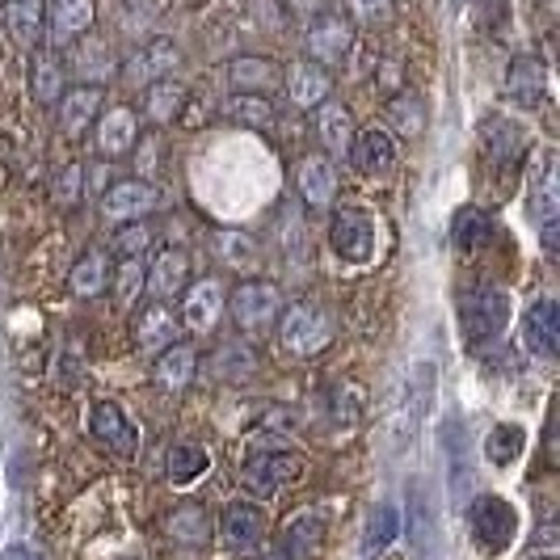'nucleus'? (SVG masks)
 <instances>
[{
	"label": "nucleus",
	"instance_id": "f257e3e1",
	"mask_svg": "<svg viewBox=\"0 0 560 560\" xmlns=\"http://www.w3.org/2000/svg\"><path fill=\"white\" fill-rule=\"evenodd\" d=\"M300 477H304V455L291 447H282V443H275V439L253 443L249 459H245V468H241L245 489L257 493V498H279L282 489H291Z\"/></svg>",
	"mask_w": 560,
	"mask_h": 560
},
{
	"label": "nucleus",
	"instance_id": "f03ea898",
	"mask_svg": "<svg viewBox=\"0 0 560 560\" xmlns=\"http://www.w3.org/2000/svg\"><path fill=\"white\" fill-rule=\"evenodd\" d=\"M430 400H434V366L418 363L405 375L400 393L393 396V409H388V443H393V451H405L418 439V430L425 425V413H430Z\"/></svg>",
	"mask_w": 560,
	"mask_h": 560
},
{
	"label": "nucleus",
	"instance_id": "7ed1b4c3",
	"mask_svg": "<svg viewBox=\"0 0 560 560\" xmlns=\"http://www.w3.org/2000/svg\"><path fill=\"white\" fill-rule=\"evenodd\" d=\"M510 325V300L498 287H472L459 295V329L468 337V346L498 341Z\"/></svg>",
	"mask_w": 560,
	"mask_h": 560
},
{
	"label": "nucleus",
	"instance_id": "20e7f679",
	"mask_svg": "<svg viewBox=\"0 0 560 560\" xmlns=\"http://www.w3.org/2000/svg\"><path fill=\"white\" fill-rule=\"evenodd\" d=\"M279 337L295 359H316L334 341V325H329L325 312L312 308V304H291V308L279 312Z\"/></svg>",
	"mask_w": 560,
	"mask_h": 560
},
{
	"label": "nucleus",
	"instance_id": "39448f33",
	"mask_svg": "<svg viewBox=\"0 0 560 560\" xmlns=\"http://www.w3.org/2000/svg\"><path fill=\"white\" fill-rule=\"evenodd\" d=\"M329 245L341 261H354L363 266L375 253V215L366 211L363 202H346L334 211V224H329Z\"/></svg>",
	"mask_w": 560,
	"mask_h": 560
},
{
	"label": "nucleus",
	"instance_id": "423d86ee",
	"mask_svg": "<svg viewBox=\"0 0 560 560\" xmlns=\"http://www.w3.org/2000/svg\"><path fill=\"white\" fill-rule=\"evenodd\" d=\"M472 535H477V544L489 557H502L505 548L514 544V535H518L514 505L505 502V498H493V493L477 498L472 502Z\"/></svg>",
	"mask_w": 560,
	"mask_h": 560
},
{
	"label": "nucleus",
	"instance_id": "0eeeda50",
	"mask_svg": "<svg viewBox=\"0 0 560 560\" xmlns=\"http://www.w3.org/2000/svg\"><path fill=\"white\" fill-rule=\"evenodd\" d=\"M325 548V514L320 510H295L282 523L270 560H316Z\"/></svg>",
	"mask_w": 560,
	"mask_h": 560
},
{
	"label": "nucleus",
	"instance_id": "6e6552de",
	"mask_svg": "<svg viewBox=\"0 0 560 560\" xmlns=\"http://www.w3.org/2000/svg\"><path fill=\"white\" fill-rule=\"evenodd\" d=\"M89 434L110 451L114 459H136V451H140L136 421L127 418V409L114 405V400H97V405L89 409Z\"/></svg>",
	"mask_w": 560,
	"mask_h": 560
},
{
	"label": "nucleus",
	"instance_id": "1a4fd4ad",
	"mask_svg": "<svg viewBox=\"0 0 560 560\" xmlns=\"http://www.w3.org/2000/svg\"><path fill=\"white\" fill-rule=\"evenodd\" d=\"M527 215L535 220V228L560 220V168L552 148H544L527 168Z\"/></svg>",
	"mask_w": 560,
	"mask_h": 560
},
{
	"label": "nucleus",
	"instance_id": "9d476101",
	"mask_svg": "<svg viewBox=\"0 0 560 560\" xmlns=\"http://www.w3.org/2000/svg\"><path fill=\"white\" fill-rule=\"evenodd\" d=\"M228 308H232V320H236L245 334H261V329H270V325L279 320L282 300L270 282H241V287L232 291Z\"/></svg>",
	"mask_w": 560,
	"mask_h": 560
},
{
	"label": "nucleus",
	"instance_id": "9b49d317",
	"mask_svg": "<svg viewBox=\"0 0 560 560\" xmlns=\"http://www.w3.org/2000/svg\"><path fill=\"white\" fill-rule=\"evenodd\" d=\"M156 202H161V190L152 182L122 177V182H114L110 190L102 195V215L110 224H131V220H143L148 211H156Z\"/></svg>",
	"mask_w": 560,
	"mask_h": 560
},
{
	"label": "nucleus",
	"instance_id": "f8f14e48",
	"mask_svg": "<svg viewBox=\"0 0 560 560\" xmlns=\"http://www.w3.org/2000/svg\"><path fill=\"white\" fill-rule=\"evenodd\" d=\"M220 535H224V544L232 552L253 557V552L266 544V514H261V505L232 502L224 510V518H220Z\"/></svg>",
	"mask_w": 560,
	"mask_h": 560
},
{
	"label": "nucleus",
	"instance_id": "ddd939ff",
	"mask_svg": "<svg viewBox=\"0 0 560 560\" xmlns=\"http://www.w3.org/2000/svg\"><path fill=\"white\" fill-rule=\"evenodd\" d=\"M480 140H485V148H489V161L502 168V173H514V168L527 161V131H523L518 122L502 118V114L485 118Z\"/></svg>",
	"mask_w": 560,
	"mask_h": 560
},
{
	"label": "nucleus",
	"instance_id": "4468645a",
	"mask_svg": "<svg viewBox=\"0 0 560 560\" xmlns=\"http://www.w3.org/2000/svg\"><path fill=\"white\" fill-rule=\"evenodd\" d=\"M282 84H287V97H291V106H300V110H316L320 102H329V72H325V63H312V59H300V63H291L287 72H282Z\"/></svg>",
	"mask_w": 560,
	"mask_h": 560
},
{
	"label": "nucleus",
	"instance_id": "2eb2a0df",
	"mask_svg": "<svg viewBox=\"0 0 560 560\" xmlns=\"http://www.w3.org/2000/svg\"><path fill=\"white\" fill-rule=\"evenodd\" d=\"M224 316V287L220 279H198L190 282L186 300H182V320L195 329V334H211Z\"/></svg>",
	"mask_w": 560,
	"mask_h": 560
},
{
	"label": "nucleus",
	"instance_id": "dca6fc26",
	"mask_svg": "<svg viewBox=\"0 0 560 560\" xmlns=\"http://www.w3.org/2000/svg\"><path fill=\"white\" fill-rule=\"evenodd\" d=\"M505 93H510L518 106L535 110V106L544 102V93H548V68H544V59L532 56V51H523V56L510 59V72H505Z\"/></svg>",
	"mask_w": 560,
	"mask_h": 560
},
{
	"label": "nucleus",
	"instance_id": "f3484780",
	"mask_svg": "<svg viewBox=\"0 0 560 560\" xmlns=\"http://www.w3.org/2000/svg\"><path fill=\"white\" fill-rule=\"evenodd\" d=\"M523 341L539 359H557L560 354V308L557 300H539L527 308V325H523Z\"/></svg>",
	"mask_w": 560,
	"mask_h": 560
},
{
	"label": "nucleus",
	"instance_id": "a211bd4d",
	"mask_svg": "<svg viewBox=\"0 0 560 560\" xmlns=\"http://www.w3.org/2000/svg\"><path fill=\"white\" fill-rule=\"evenodd\" d=\"M186 282H190V253L182 249H161L156 261L143 270V287L156 300H173L177 291H186Z\"/></svg>",
	"mask_w": 560,
	"mask_h": 560
},
{
	"label": "nucleus",
	"instance_id": "6ab92c4d",
	"mask_svg": "<svg viewBox=\"0 0 560 560\" xmlns=\"http://www.w3.org/2000/svg\"><path fill=\"white\" fill-rule=\"evenodd\" d=\"M106 106V93L102 84H77V89H63L59 93V122L68 136H81L89 122H97V114Z\"/></svg>",
	"mask_w": 560,
	"mask_h": 560
},
{
	"label": "nucleus",
	"instance_id": "aec40b11",
	"mask_svg": "<svg viewBox=\"0 0 560 560\" xmlns=\"http://www.w3.org/2000/svg\"><path fill=\"white\" fill-rule=\"evenodd\" d=\"M89 30H93V0H51V9H47V34H51L56 47L77 43Z\"/></svg>",
	"mask_w": 560,
	"mask_h": 560
},
{
	"label": "nucleus",
	"instance_id": "412c9836",
	"mask_svg": "<svg viewBox=\"0 0 560 560\" xmlns=\"http://www.w3.org/2000/svg\"><path fill=\"white\" fill-rule=\"evenodd\" d=\"M198 375V350L186 341H173L156 354V384L165 393H186Z\"/></svg>",
	"mask_w": 560,
	"mask_h": 560
},
{
	"label": "nucleus",
	"instance_id": "4be33fe9",
	"mask_svg": "<svg viewBox=\"0 0 560 560\" xmlns=\"http://www.w3.org/2000/svg\"><path fill=\"white\" fill-rule=\"evenodd\" d=\"M177 63H182V51H177V43L173 38H148L140 51L131 56L127 63V72H131V81H161L168 72H177Z\"/></svg>",
	"mask_w": 560,
	"mask_h": 560
},
{
	"label": "nucleus",
	"instance_id": "5701e85b",
	"mask_svg": "<svg viewBox=\"0 0 560 560\" xmlns=\"http://www.w3.org/2000/svg\"><path fill=\"white\" fill-rule=\"evenodd\" d=\"M0 18L22 47H38L47 34V0H4Z\"/></svg>",
	"mask_w": 560,
	"mask_h": 560
},
{
	"label": "nucleus",
	"instance_id": "b1692460",
	"mask_svg": "<svg viewBox=\"0 0 560 560\" xmlns=\"http://www.w3.org/2000/svg\"><path fill=\"white\" fill-rule=\"evenodd\" d=\"M228 84L236 93H270L282 84V68L266 56H236L228 63Z\"/></svg>",
	"mask_w": 560,
	"mask_h": 560
},
{
	"label": "nucleus",
	"instance_id": "393cba45",
	"mask_svg": "<svg viewBox=\"0 0 560 560\" xmlns=\"http://www.w3.org/2000/svg\"><path fill=\"white\" fill-rule=\"evenodd\" d=\"M346 156H350V165L366 173V177H380V173H388L396 161V143L393 136H384V131H359L350 148H346Z\"/></svg>",
	"mask_w": 560,
	"mask_h": 560
},
{
	"label": "nucleus",
	"instance_id": "a878e982",
	"mask_svg": "<svg viewBox=\"0 0 560 560\" xmlns=\"http://www.w3.org/2000/svg\"><path fill=\"white\" fill-rule=\"evenodd\" d=\"M102 122H97V148L106 152V156H127L136 140H140V122H136V114L127 110V106H118V110H106L97 114Z\"/></svg>",
	"mask_w": 560,
	"mask_h": 560
},
{
	"label": "nucleus",
	"instance_id": "bb28decb",
	"mask_svg": "<svg viewBox=\"0 0 560 560\" xmlns=\"http://www.w3.org/2000/svg\"><path fill=\"white\" fill-rule=\"evenodd\" d=\"M350 43H354V34H350V26L341 18H320L308 30L312 63H337V59H346L350 56Z\"/></svg>",
	"mask_w": 560,
	"mask_h": 560
},
{
	"label": "nucleus",
	"instance_id": "cd10ccee",
	"mask_svg": "<svg viewBox=\"0 0 560 560\" xmlns=\"http://www.w3.org/2000/svg\"><path fill=\"white\" fill-rule=\"evenodd\" d=\"M300 195L308 207L316 211H325V207H334L337 198V168L329 156H308L304 165H300Z\"/></svg>",
	"mask_w": 560,
	"mask_h": 560
},
{
	"label": "nucleus",
	"instance_id": "c85d7f7f",
	"mask_svg": "<svg viewBox=\"0 0 560 560\" xmlns=\"http://www.w3.org/2000/svg\"><path fill=\"white\" fill-rule=\"evenodd\" d=\"M451 241L459 253H480L493 241V220L480 207H459L451 220Z\"/></svg>",
	"mask_w": 560,
	"mask_h": 560
},
{
	"label": "nucleus",
	"instance_id": "c756f323",
	"mask_svg": "<svg viewBox=\"0 0 560 560\" xmlns=\"http://www.w3.org/2000/svg\"><path fill=\"white\" fill-rule=\"evenodd\" d=\"M316 131H320V140H325V148H329L334 156H346V148L354 140L350 110H346L341 102H320V106H316Z\"/></svg>",
	"mask_w": 560,
	"mask_h": 560
},
{
	"label": "nucleus",
	"instance_id": "7c9ffc66",
	"mask_svg": "<svg viewBox=\"0 0 560 560\" xmlns=\"http://www.w3.org/2000/svg\"><path fill=\"white\" fill-rule=\"evenodd\" d=\"M30 89L43 106H56L59 93H63V63H59L56 51H38L34 47V59H30Z\"/></svg>",
	"mask_w": 560,
	"mask_h": 560
},
{
	"label": "nucleus",
	"instance_id": "2f4dec72",
	"mask_svg": "<svg viewBox=\"0 0 560 560\" xmlns=\"http://www.w3.org/2000/svg\"><path fill=\"white\" fill-rule=\"evenodd\" d=\"M165 527L168 535L177 539V544H207L211 539V518H207V510L198 502H182V505H173L168 510V518H165Z\"/></svg>",
	"mask_w": 560,
	"mask_h": 560
},
{
	"label": "nucleus",
	"instance_id": "473e14b6",
	"mask_svg": "<svg viewBox=\"0 0 560 560\" xmlns=\"http://www.w3.org/2000/svg\"><path fill=\"white\" fill-rule=\"evenodd\" d=\"M396 539H400V510L393 502L375 505L371 518H366V532H363V552L366 557H380L388 552Z\"/></svg>",
	"mask_w": 560,
	"mask_h": 560
},
{
	"label": "nucleus",
	"instance_id": "72a5a7b5",
	"mask_svg": "<svg viewBox=\"0 0 560 560\" xmlns=\"http://www.w3.org/2000/svg\"><path fill=\"white\" fill-rule=\"evenodd\" d=\"M182 106H186V84L173 81V77L152 81L148 84V93H143V110H148L152 122H173Z\"/></svg>",
	"mask_w": 560,
	"mask_h": 560
},
{
	"label": "nucleus",
	"instance_id": "f704fd0d",
	"mask_svg": "<svg viewBox=\"0 0 560 560\" xmlns=\"http://www.w3.org/2000/svg\"><path fill=\"white\" fill-rule=\"evenodd\" d=\"M523 447H527V430L514 425V421H502V425H493L489 439H485V459L498 464V468H510V464L523 455Z\"/></svg>",
	"mask_w": 560,
	"mask_h": 560
},
{
	"label": "nucleus",
	"instance_id": "c9c22d12",
	"mask_svg": "<svg viewBox=\"0 0 560 560\" xmlns=\"http://www.w3.org/2000/svg\"><path fill=\"white\" fill-rule=\"evenodd\" d=\"M173 334H177V325H173V312L165 304H152V308L140 312L136 341H140L143 350H165V346H173Z\"/></svg>",
	"mask_w": 560,
	"mask_h": 560
},
{
	"label": "nucleus",
	"instance_id": "e433bc0d",
	"mask_svg": "<svg viewBox=\"0 0 560 560\" xmlns=\"http://www.w3.org/2000/svg\"><path fill=\"white\" fill-rule=\"evenodd\" d=\"M207 468H211V455H207V447H198V443H177V447L168 451V480L177 489L195 485Z\"/></svg>",
	"mask_w": 560,
	"mask_h": 560
},
{
	"label": "nucleus",
	"instance_id": "4c0bfd02",
	"mask_svg": "<svg viewBox=\"0 0 560 560\" xmlns=\"http://www.w3.org/2000/svg\"><path fill=\"white\" fill-rule=\"evenodd\" d=\"M224 114L232 122H245V127H270L275 122V106L266 93H232L224 102Z\"/></svg>",
	"mask_w": 560,
	"mask_h": 560
},
{
	"label": "nucleus",
	"instance_id": "58836bf2",
	"mask_svg": "<svg viewBox=\"0 0 560 560\" xmlns=\"http://www.w3.org/2000/svg\"><path fill=\"white\" fill-rule=\"evenodd\" d=\"M106 279H110L106 253L89 249L81 261H77V270H72V291H77L81 300H93V295H102V291H106Z\"/></svg>",
	"mask_w": 560,
	"mask_h": 560
},
{
	"label": "nucleus",
	"instance_id": "ea45409f",
	"mask_svg": "<svg viewBox=\"0 0 560 560\" xmlns=\"http://www.w3.org/2000/svg\"><path fill=\"white\" fill-rule=\"evenodd\" d=\"M140 291H143V261L127 257V261L118 266V275H114V295H118L122 308H131V304L140 300Z\"/></svg>",
	"mask_w": 560,
	"mask_h": 560
},
{
	"label": "nucleus",
	"instance_id": "a19ab883",
	"mask_svg": "<svg viewBox=\"0 0 560 560\" xmlns=\"http://www.w3.org/2000/svg\"><path fill=\"white\" fill-rule=\"evenodd\" d=\"M388 118H393V127L400 136H418L421 122H425V110H421L418 97H393L388 102Z\"/></svg>",
	"mask_w": 560,
	"mask_h": 560
},
{
	"label": "nucleus",
	"instance_id": "79ce46f5",
	"mask_svg": "<svg viewBox=\"0 0 560 560\" xmlns=\"http://www.w3.org/2000/svg\"><path fill=\"white\" fill-rule=\"evenodd\" d=\"M359 418H363V388L341 384L334 393V421L337 425H354Z\"/></svg>",
	"mask_w": 560,
	"mask_h": 560
},
{
	"label": "nucleus",
	"instance_id": "37998d69",
	"mask_svg": "<svg viewBox=\"0 0 560 560\" xmlns=\"http://www.w3.org/2000/svg\"><path fill=\"white\" fill-rule=\"evenodd\" d=\"M346 9L359 26H384L393 18V0H346Z\"/></svg>",
	"mask_w": 560,
	"mask_h": 560
},
{
	"label": "nucleus",
	"instance_id": "c03bdc74",
	"mask_svg": "<svg viewBox=\"0 0 560 560\" xmlns=\"http://www.w3.org/2000/svg\"><path fill=\"white\" fill-rule=\"evenodd\" d=\"M220 253L228 257V266H236V270H245L257 261V249H253L249 236H241V232H224L220 236Z\"/></svg>",
	"mask_w": 560,
	"mask_h": 560
},
{
	"label": "nucleus",
	"instance_id": "a18cd8bd",
	"mask_svg": "<svg viewBox=\"0 0 560 560\" xmlns=\"http://www.w3.org/2000/svg\"><path fill=\"white\" fill-rule=\"evenodd\" d=\"M148 241H152V236H148V228L131 220L127 232H118V253H122V257H136L140 249H148Z\"/></svg>",
	"mask_w": 560,
	"mask_h": 560
},
{
	"label": "nucleus",
	"instance_id": "49530a36",
	"mask_svg": "<svg viewBox=\"0 0 560 560\" xmlns=\"http://www.w3.org/2000/svg\"><path fill=\"white\" fill-rule=\"evenodd\" d=\"M81 177L84 173L77 165L59 177V202H63V207H72V202H77V195H81Z\"/></svg>",
	"mask_w": 560,
	"mask_h": 560
},
{
	"label": "nucleus",
	"instance_id": "de8ad7c7",
	"mask_svg": "<svg viewBox=\"0 0 560 560\" xmlns=\"http://www.w3.org/2000/svg\"><path fill=\"white\" fill-rule=\"evenodd\" d=\"M539 241H544V253H548V257H557L560 253V220L539 224Z\"/></svg>",
	"mask_w": 560,
	"mask_h": 560
},
{
	"label": "nucleus",
	"instance_id": "09e8293b",
	"mask_svg": "<svg viewBox=\"0 0 560 560\" xmlns=\"http://www.w3.org/2000/svg\"><path fill=\"white\" fill-rule=\"evenodd\" d=\"M0 560H43L30 544H9L4 552H0Z\"/></svg>",
	"mask_w": 560,
	"mask_h": 560
},
{
	"label": "nucleus",
	"instance_id": "8fccbe9b",
	"mask_svg": "<svg viewBox=\"0 0 560 560\" xmlns=\"http://www.w3.org/2000/svg\"><path fill=\"white\" fill-rule=\"evenodd\" d=\"M287 4H291L295 13H304V18H312V13H320V9L329 4V0H287Z\"/></svg>",
	"mask_w": 560,
	"mask_h": 560
},
{
	"label": "nucleus",
	"instance_id": "3c124183",
	"mask_svg": "<svg viewBox=\"0 0 560 560\" xmlns=\"http://www.w3.org/2000/svg\"><path fill=\"white\" fill-rule=\"evenodd\" d=\"M472 4H477L485 18H493V13H502L505 9V0H472Z\"/></svg>",
	"mask_w": 560,
	"mask_h": 560
},
{
	"label": "nucleus",
	"instance_id": "603ef678",
	"mask_svg": "<svg viewBox=\"0 0 560 560\" xmlns=\"http://www.w3.org/2000/svg\"><path fill=\"white\" fill-rule=\"evenodd\" d=\"M0 56H4V47H0Z\"/></svg>",
	"mask_w": 560,
	"mask_h": 560
},
{
	"label": "nucleus",
	"instance_id": "864d4df0",
	"mask_svg": "<svg viewBox=\"0 0 560 560\" xmlns=\"http://www.w3.org/2000/svg\"><path fill=\"white\" fill-rule=\"evenodd\" d=\"M544 560H548V557H544Z\"/></svg>",
	"mask_w": 560,
	"mask_h": 560
}]
</instances>
